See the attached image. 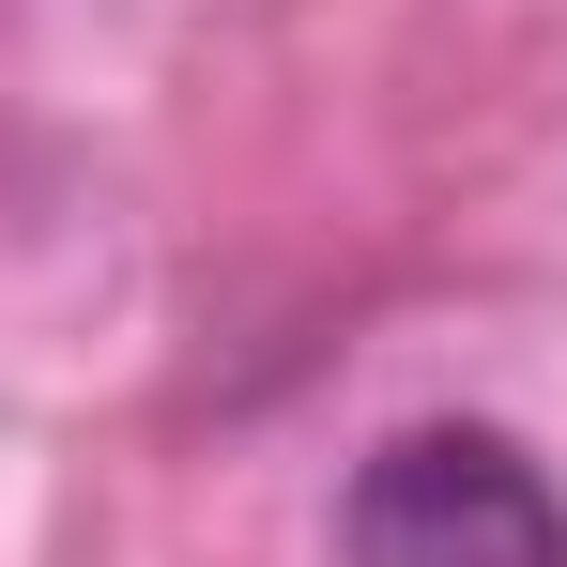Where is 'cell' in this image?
I'll return each instance as SVG.
<instances>
[{
    "instance_id": "1",
    "label": "cell",
    "mask_w": 567,
    "mask_h": 567,
    "mask_svg": "<svg viewBox=\"0 0 567 567\" xmlns=\"http://www.w3.org/2000/svg\"><path fill=\"white\" fill-rule=\"evenodd\" d=\"M338 567H567V491L506 430H399L338 491Z\"/></svg>"
}]
</instances>
